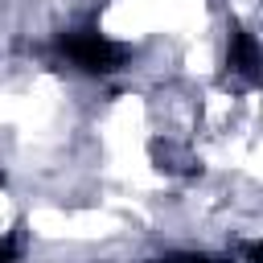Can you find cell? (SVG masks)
<instances>
[{
  "instance_id": "cell-3",
  "label": "cell",
  "mask_w": 263,
  "mask_h": 263,
  "mask_svg": "<svg viewBox=\"0 0 263 263\" xmlns=\"http://www.w3.org/2000/svg\"><path fill=\"white\" fill-rule=\"evenodd\" d=\"M21 255H25L21 234H0V263H21Z\"/></svg>"
},
{
  "instance_id": "cell-1",
  "label": "cell",
  "mask_w": 263,
  "mask_h": 263,
  "mask_svg": "<svg viewBox=\"0 0 263 263\" xmlns=\"http://www.w3.org/2000/svg\"><path fill=\"white\" fill-rule=\"evenodd\" d=\"M62 58L86 74H115V70H123L127 49L119 41L103 37L99 29H74L62 37Z\"/></svg>"
},
{
  "instance_id": "cell-2",
  "label": "cell",
  "mask_w": 263,
  "mask_h": 263,
  "mask_svg": "<svg viewBox=\"0 0 263 263\" xmlns=\"http://www.w3.org/2000/svg\"><path fill=\"white\" fill-rule=\"evenodd\" d=\"M226 66H230V74H242L247 82L259 78V41H255L251 29H242V25L230 29V53H226Z\"/></svg>"
}]
</instances>
